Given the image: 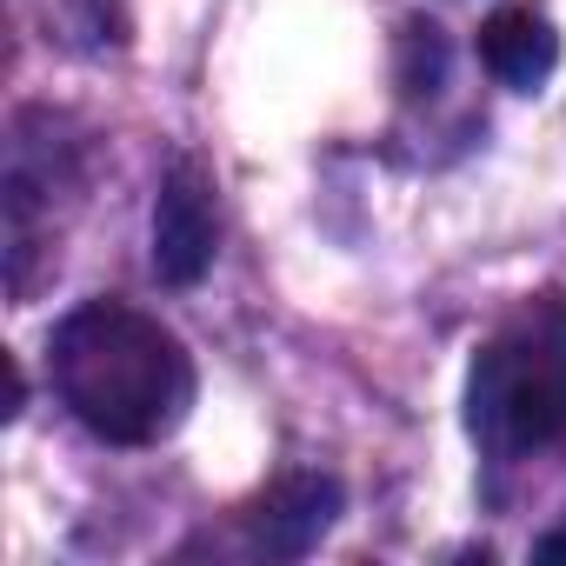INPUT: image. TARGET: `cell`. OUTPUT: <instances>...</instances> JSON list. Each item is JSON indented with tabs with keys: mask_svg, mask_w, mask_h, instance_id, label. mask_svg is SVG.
I'll use <instances>...</instances> for the list:
<instances>
[{
	"mask_svg": "<svg viewBox=\"0 0 566 566\" xmlns=\"http://www.w3.org/2000/svg\"><path fill=\"white\" fill-rule=\"evenodd\" d=\"M48 367H54V394L74 407V420L114 447H154L193 407V360H187L180 334L120 301L74 307L54 327Z\"/></svg>",
	"mask_w": 566,
	"mask_h": 566,
	"instance_id": "6da1fadb",
	"label": "cell"
},
{
	"mask_svg": "<svg viewBox=\"0 0 566 566\" xmlns=\"http://www.w3.org/2000/svg\"><path fill=\"white\" fill-rule=\"evenodd\" d=\"M467 427L486 453L566 440V314L539 307L500 327L467 374Z\"/></svg>",
	"mask_w": 566,
	"mask_h": 566,
	"instance_id": "7a4b0ae2",
	"label": "cell"
},
{
	"mask_svg": "<svg viewBox=\"0 0 566 566\" xmlns=\"http://www.w3.org/2000/svg\"><path fill=\"white\" fill-rule=\"evenodd\" d=\"M220 247V220H213V187L193 160H174L154 200V273L167 287H193L213 266Z\"/></svg>",
	"mask_w": 566,
	"mask_h": 566,
	"instance_id": "3957f363",
	"label": "cell"
},
{
	"mask_svg": "<svg viewBox=\"0 0 566 566\" xmlns=\"http://www.w3.org/2000/svg\"><path fill=\"white\" fill-rule=\"evenodd\" d=\"M334 520H340V480L334 473H287L253 506V546L273 559H301L327 539Z\"/></svg>",
	"mask_w": 566,
	"mask_h": 566,
	"instance_id": "277c9868",
	"label": "cell"
},
{
	"mask_svg": "<svg viewBox=\"0 0 566 566\" xmlns=\"http://www.w3.org/2000/svg\"><path fill=\"white\" fill-rule=\"evenodd\" d=\"M480 67H486L500 87H513V94H539V87L553 81V67H559V34H553V21L533 14V8H493V14L480 21Z\"/></svg>",
	"mask_w": 566,
	"mask_h": 566,
	"instance_id": "5b68a950",
	"label": "cell"
},
{
	"mask_svg": "<svg viewBox=\"0 0 566 566\" xmlns=\"http://www.w3.org/2000/svg\"><path fill=\"white\" fill-rule=\"evenodd\" d=\"M533 559H566V533H553V539H539V546H533Z\"/></svg>",
	"mask_w": 566,
	"mask_h": 566,
	"instance_id": "8992f818",
	"label": "cell"
}]
</instances>
